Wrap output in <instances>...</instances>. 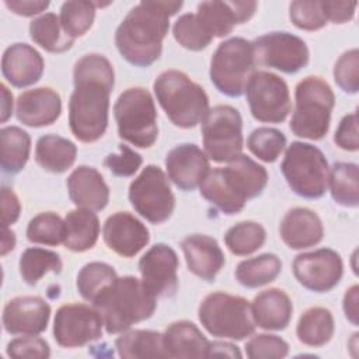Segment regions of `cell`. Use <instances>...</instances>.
Segmentation results:
<instances>
[{"instance_id":"obj_1","label":"cell","mask_w":359,"mask_h":359,"mask_svg":"<svg viewBox=\"0 0 359 359\" xmlns=\"http://www.w3.org/2000/svg\"><path fill=\"white\" fill-rule=\"evenodd\" d=\"M74 90L69 100V125L83 143L97 142L107 130L109 95L115 84L111 62L98 53L80 57L73 69Z\"/></svg>"},{"instance_id":"obj_2","label":"cell","mask_w":359,"mask_h":359,"mask_svg":"<svg viewBox=\"0 0 359 359\" xmlns=\"http://www.w3.org/2000/svg\"><path fill=\"white\" fill-rule=\"evenodd\" d=\"M182 1H140L122 20L115 31V45L130 65L147 67L163 50V39L170 28V17L177 14Z\"/></svg>"},{"instance_id":"obj_3","label":"cell","mask_w":359,"mask_h":359,"mask_svg":"<svg viewBox=\"0 0 359 359\" xmlns=\"http://www.w3.org/2000/svg\"><path fill=\"white\" fill-rule=\"evenodd\" d=\"M268 182L266 170L251 157L240 154L227 167L209 170L199 185L201 195L224 215H236L248 199L262 194Z\"/></svg>"},{"instance_id":"obj_4","label":"cell","mask_w":359,"mask_h":359,"mask_svg":"<svg viewBox=\"0 0 359 359\" xmlns=\"http://www.w3.org/2000/svg\"><path fill=\"white\" fill-rule=\"evenodd\" d=\"M108 334H119L156 311V296L135 276L116 278L95 300Z\"/></svg>"},{"instance_id":"obj_5","label":"cell","mask_w":359,"mask_h":359,"mask_svg":"<svg viewBox=\"0 0 359 359\" xmlns=\"http://www.w3.org/2000/svg\"><path fill=\"white\" fill-rule=\"evenodd\" d=\"M153 90L160 107L178 128H194L209 112L205 90L180 70H165L158 74Z\"/></svg>"},{"instance_id":"obj_6","label":"cell","mask_w":359,"mask_h":359,"mask_svg":"<svg viewBox=\"0 0 359 359\" xmlns=\"http://www.w3.org/2000/svg\"><path fill=\"white\" fill-rule=\"evenodd\" d=\"M294 111L290 130L303 139L320 140L330 129L335 95L327 81L317 76L303 79L294 91Z\"/></svg>"},{"instance_id":"obj_7","label":"cell","mask_w":359,"mask_h":359,"mask_svg":"<svg viewBox=\"0 0 359 359\" xmlns=\"http://www.w3.org/2000/svg\"><path fill=\"white\" fill-rule=\"evenodd\" d=\"M198 317L203 328L217 338L241 341L255 331L251 304L244 297L224 292L208 294L198 309Z\"/></svg>"},{"instance_id":"obj_8","label":"cell","mask_w":359,"mask_h":359,"mask_svg":"<svg viewBox=\"0 0 359 359\" xmlns=\"http://www.w3.org/2000/svg\"><path fill=\"white\" fill-rule=\"evenodd\" d=\"M114 116L121 139L147 149L158 136L157 111L151 94L142 87L125 90L114 105Z\"/></svg>"},{"instance_id":"obj_9","label":"cell","mask_w":359,"mask_h":359,"mask_svg":"<svg viewBox=\"0 0 359 359\" xmlns=\"http://www.w3.org/2000/svg\"><path fill=\"white\" fill-rule=\"evenodd\" d=\"M255 65L252 42L236 36L219 43L210 60L209 76L222 94L240 97L255 73Z\"/></svg>"},{"instance_id":"obj_10","label":"cell","mask_w":359,"mask_h":359,"mask_svg":"<svg viewBox=\"0 0 359 359\" xmlns=\"http://www.w3.org/2000/svg\"><path fill=\"white\" fill-rule=\"evenodd\" d=\"M290 189L306 199L321 198L328 187V163L320 149L310 143L293 142L280 164Z\"/></svg>"},{"instance_id":"obj_11","label":"cell","mask_w":359,"mask_h":359,"mask_svg":"<svg viewBox=\"0 0 359 359\" xmlns=\"http://www.w3.org/2000/svg\"><path fill=\"white\" fill-rule=\"evenodd\" d=\"M129 202L147 222L160 224L168 220L175 208V196L164 171L146 165L129 185Z\"/></svg>"},{"instance_id":"obj_12","label":"cell","mask_w":359,"mask_h":359,"mask_svg":"<svg viewBox=\"0 0 359 359\" xmlns=\"http://www.w3.org/2000/svg\"><path fill=\"white\" fill-rule=\"evenodd\" d=\"M206 156L216 163H229L243 150V119L230 105H216L202 121Z\"/></svg>"},{"instance_id":"obj_13","label":"cell","mask_w":359,"mask_h":359,"mask_svg":"<svg viewBox=\"0 0 359 359\" xmlns=\"http://www.w3.org/2000/svg\"><path fill=\"white\" fill-rule=\"evenodd\" d=\"M245 97L251 115L265 123L283 122L292 108L289 87L286 81L275 73L255 72L245 88Z\"/></svg>"},{"instance_id":"obj_14","label":"cell","mask_w":359,"mask_h":359,"mask_svg":"<svg viewBox=\"0 0 359 359\" xmlns=\"http://www.w3.org/2000/svg\"><path fill=\"white\" fill-rule=\"evenodd\" d=\"M255 63L287 74L297 73L309 63L306 42L289 32H268L252 42Z\"/></svg>"},{"instance_id":"obj_15","label":"cell","mask_w":359,"mask_h":359,"mask_svg":"<svg viewBox=\"0 0 359 359\" xmlns=\"http://www.w3.org/2000/svg\"><path fill=\"white\" fill-rule=\"evenodd\" d=\"M104 321L95 307L72 303L57 309L53 320V337L60 346L76 348L102 337Z\"/></svg>"},{"instance_id":"obj_16","label":"cell","mask_w":359,"mask_h":359,"mask_svg":"<svg viewBox=\"0 0 359 359\" xmlns=\"http://www.w3.org/2000/svg\"><path fill=\"white\" fill-rule=\"evenodd\" d=\"M293 275L306 289L317 293L334 289L344 273L341 255L331 248L299 254L292 264Z\"/></svg>"},{"instance_id":"obj_17","label":"cell","mask_w":359,"mask_h":359,"mask_svg":"<svg viewBox=\"0 0 359 359\" xmlns=\"http://www.w3.org/2000/svg\"><path fill=\"white\" fill-rule=\"evenodd\" d=\"M177 269V252L163 243L150 247L139 261L142 282L156 297H170L175 294L178 286Z\"/></svg>"},{"instance_id":"obj_18","label":"cell","mask_w":359,"mask_h":359,"mask_svg":"<svg viewBox=\"0 0 359 359\" xmlns=\"http://www.w3.org/2000/svg\"><path fill=\"white\" fill-rule=\"evenodd\" d=\"M50 306L39 296L14 297L4 306L3 327L11 335H38L48 327Z\"/></svg>"},{"instance_id":"obj_19","label":"cell","mask_w":359,"mask_h":359,"mask_svg":"<svg viewBox=\"0 0 359 359\" xmlns=\"http://www.w3.org/2000/svg\"><path fill=\"white\" fill-rule=\"evenodd\" d=\"M168 178L182 191H192L202 184L210 170L209 157L194 143L175 146L165 156Z\"/></svg>"},{"instance_id":"obj_20","label":"cell","mask_w":359,"mask_h":359,"mask_svg":"<svg viewBox=\"0 0 359 359\" xmlns=\"http://www.w3.org/2000/svg\"><path fill=\"white\" fill-rule=\"evenodd\" d=\"M104 241L121 257H135L150 241L147 227L129 212L111 215L102 227Z\"/></svg>"},{"instance_id":"obj_21","label":"cell","mask_w":359,"mask_h":359,"mask_svg":"<svg viewBox=\"0 0 359 359\" xmlns=\"http://www.w3.org/2000/svg\"><path fill=\"white\" fill-rule=\"evenodd\" d=\"M257 6V1H202L196 15L213 38H222L229 35L237 24L248 21Z\"/></svg>"},{"instance_id":"obj_22","label":"cell","mask_w":359,"mask_h":359,"mask_svg":"<svg viewBox=\"0 0 359 359\" xmlns=\"http://www.w3.org/2000/svg\"><path fill=\"white\" fill-rule=\"evenodd\" d=\"M62 112L60 95L49 87H38L20 94L15 114L21 123L31 128L52 125Z\"/></svg>"},{"instance_id":"obj_23","label":"cell","mask_w":359,"mask_h":359,"mask_svg":"<svg viewBox=\"0 0 359 359\" xmlns=\"http://www.w3.org/2000/svg\"><path fill=\"white\" fill-rule=\"evenodd\" d=\"M43 67L41 53L28 43L8 46L1 57L3 77L18 88L35 84L42 77Z\"/></svg>"},{"instance_id":"obj_24","label":"cell","mask_w":359,"mask_h":359,"mask_svg":"<svg viewBox=\"0 0 359 359\" xmlns=\"http://www.w3.org/2000/svg\"><path fill=\"white\" fill-rule=\"evenodd\" d=\"M189 272L212 282L224 265V254L217 241L206 234H191L181 243Z\"/></svg>"},{"instance_id":"obj_25","label":"cell","mask_w":359,"mask_h":359,"mask_svg":"<svg viewBox=\"0 0 359 359\" xmlns=\"http://www.w3.org/2000/svg\"><path fill=\"white\" fill-rule=\"evenodd\" d=\"M67 191L77 208L93 212L102 210L109 201V188L100 171L94 167L80 165L67 178Z\"/></svg>"},{"instance_id":"obj_26","label":"cell","mask_w":359,"mask_h":359,"mask_svg":"<svg viewBox=\"0 0 359 359\" xmlns=\"http://www.w3.org/2000/svg\"><path fill=\"white\" fill-rule=\"evenodd\" d=\"M279 234L289 248L302 250L317 245L323 240L324 227L316 212L307 208H293L283 216Z\"/></svg>"},{"instance_id":"obj_27","label":"cell","mask_w":359,"mask_h":359,"mask_svg":"<svg viewBox=\"0 0 359 359\" xmlns=\"http://www.w3.org/2000/svg\"><path fill=\"white\" fill-rule=\"evenodd\" d=\"M251 311L255 325L268 331H280L290 323L293 304L285 290L271 287L254 297Z\"/></svg>"},{"instance_id":"obj_28","label":"cell","mask_w":359,"mask_h":359,"mask_svg":"<svg viewBox=\"0 0 359 359\" xmlns=\"http://www.w3.org/2000/svg\"><path fill=\"white\" fill-rule=\"evenodd\" d=\"M167 358H208L209 341L191 321H175L163 334Z\"/></svg>"},{"instance_id":"obj_29","label":"cell","mask_w":359,"mask_h":359,"mask_svg":"<svg viewBox=\"0 0 359 359\" xmlns=\"http://www.w3.org/2000/svg\"><path fill=\"white\" fill-rule=\"evenodd\" d=\"M100 236V220L93 210L77 208L65 217L63 245L74 252L94 247Z\"/></svg>"},{"instance_id":"obj_30","label":"cell","mask_w":359,"mask_h":359,"mask_svg":"<svg viewBox=\"0 0 359 359\" xmlns=\"http://www.w3.org/2000/svg\"><path fill=\"white\" fill-rule=\"evenodd\" d=\"M76 156L77 147L73 142L52 133L41 136L35 146L36 163L53 174L67 171L74 164Z\"/></svg>"},{"instance_id":"obj_31","label":"cell","mask_w":359,"mask_h":359,"mask_svg":"<svg viewBox=\"0 0 359 359\" xmlns=\"http://www.w3.org/2000/svg\"><path fill=\"white\" fill-rule=\"evenodd\" d=\"M118 355L123 359L167 358L163 334L150 330L123 331L115 341Z\"/></svg>"},{"instance_id":"obj_32","label":"cell","mask_w":359,"mask_h":359,"mask_svg":"<svg viewBox=\"0 0 359 359\" xmlns=\"http://www.w3.org/2000/svg\"><path fill=\"white\" fill-rule=\"evenodd\" d=\"M297 339L307 346H323L334 335V317L325 307H310L299 318Z\"/></svg>"},{"instance_id":"obj_33","label":"cell","mask_w":359,"mask_h":359,"mask_svg":"<svg viewBox=\"0 0 359 359\" xmlns=\"http://www.w3.org/2000/svg\"><path fill=\"white\" fill-rule=\"evenodd\" d=\"M0 149L3 171L17 174L25 167L29 158V135L18 126H4L0 130Z\"/></svg>"},{"instance_id":"obj_34","label":"cell","mask_w":359,"mask_h":359,"mask_svg":"<svg viewBox=\"0 0 359 359\" xmlns=\"http://www.w3.org/2000/svg\"><path fill=\"white\" fill-rule=\"evenodd\" d=\"M282 271V262L275 254H261L241 261L236 268V279L240 285L255 289L273 282Z\"/></svg>"},{"instance_id":"obj_35","label":"cell","mask_w":359,"mask_h":359,"mask_svg":"<svg viewBox=\"0 0 359 359\" xmlns=\"http://www.w3.org/2000/svg\"><path fill=\"white\" fill-rule=\"evenodd\" d=\"M29 36L42 49L52 53H62L72 48L74 39L65 34L60 20L53 13H45L29 24Z\"/></svg>"},{"instance_id":"obj_36","label":"cell","mask_w":359,"mask_h":359,"mask_svg":"<svg viewBox=\"0 0 359 359\" xmlns=\"http://www.w3.org/2000/svg\"><path fill=\"white\" fill-rule=\"evenodd\" d=\"M353 163H335L328 171V187L332 199L346 208L359 205V175Z\"/></svg>"},{"instance_id":"obj_37","label":"cell","mask_w":359,"mask_h":359,"mask_svg":"<svg viewBox=\"0 0 359 359\" xmlns=\"http://www.w3.org/2000/svg\"><path fill=\"white\" fill-rule=\"evenodd\" d=\"M62 266L63 264L59 254L39 247L27 248L21 254L18 264L20 275L29 286H35L38 280L48 272L60 273Z\"/></svg>"},{"instance_id":"obj_38","label":"cell","mask_w":359,"mask_h":359,"mask_svg":"<svg viewBox=\"0 0 359 359\" xmlns=\"http://www.w3.org/2000/svg\"><path fill=\"white\" fill-rule=\"evenodd\" d=\"M115 269L105 262H90L86 264L77 273L76 286L80 296L94 303V300L116 279Z\"/></svg>"},{"instance_id":"obj_39","label":"cell","mask_w":359,"mask_h":359,"mask_svg":"<svg viewBox=\"0 0 359 359\" xmlns=\"http://www.w3.org/2000/svg\"><path fill=\"white\" fill-rule=\"evenodd\" d=\"M266 240V231L262 224L245 220L231 226L224 234V243L234 255H250L259 250Z\"/></svg>"},{"instance_id":"obj_40","label":"cell","mask_w":359,"mask_h":359,"mask_svg":"<svg viewBox=\"0 0 359 359\" xmlns=\"http://www.w3.org/2000/svg\"><path fill=\"white\" fill-rule=\"evenodd\" d=\"M104 6L93 1H66L60 7V25L66 35L76 39L84 35L93 25L95 7Z\"/></svg>"},{"instance_id":"obj_41","label":"cell","mask_w":359,"mask_h":359,"mask_svg":"<svg viewBox=\"0 0 359 359\" xmlns=\"http://www.w3.org/2000/svg\"><path fill=\"white\" fill-rule=\"evenodd\" d=\"M27 238L34 244H63L65 220L53 212H42L29 220L27 227Z\"/></svg>"},{"instance_id":"obj_42","label":"cell","mask_w":359,"mask_h":359,"mask_svg":"<svg viewBox=\"0 0 359 359\" xmlns=\"http://www.w3.org/2000/svg\"><path fill=\"white\" fill-rule=\"evenodd\" d=\"M286 137L285 135L275 128H258L254 129L248 139L247 147L248 150L265 163H273L278 160L280 153L285 150Z\"/></svg>"},{"instance_id":"obj_43","label":"cell","mask_w":359,"mask_h":359,"mask_svg":"<svg viewBox=\"0 0 359 359\" xmlns=\"http://www.w3.org/2000/svg\"><path fill=\"white\" fill-rule=\"evenodd\" d=\"M175 41L185 49L202 50L213 39L196 14H182L172 27Z\"/></svg>"},{"instance_id":"obj_44","label":"cell","mask_w":359,"mask_h":359,"mask_svg":"<svg viewBox=\"0 0 359 359\" xmlns=\"http://www.w3.org/2000/svg\"><path fill=\"white\" fill-rule=\"evenodd\" d=\"M289 18L300 29L317 31L325 27L327 17L320 0H296L289 6Z\"/></svg>"},{"instance_id":"obj_45","label":"cell","mask_w":359,"mask_h":359,"mask_svg":"<svg viewBox=\"0 0 359 359\" xmlns=\"http://www.w3.org/2000/svg\"><path fill=\"white\" fill-rule=\"evenodd\" d=\"M245 353L250 359H279L289 353V345L278 335L259 334L245 344Z\"/></svg>"},{"instance_id":"obj_46","label":"cell","mask_w":359,"mask_h":359,"mask_svg":"<svg viewBox=\"0 0 359 359\" xmlns=\"http://www.w3.org/2000/svg\"><path fill=\"white\" fill-rule=\"evenodd\" d=\"M334 79L341 90L355 94L359 90V52L356 48L339 56L334 67Z\"/></svg>"},{"instance_id":"obj_47","label":"cell","mask_w":359,"mask_h":359,"mask_svg":"<svg viewBox=\"0 0 359 359\" xmlns=\"http://www.w3.org/2000/svg\"><path fill=\"white\" fill-rule=\"evenodd\" d=\"M7 355L14 359H46L50 356V349L45 339L35 335H24L8 342Z\"/></svg>"},{"instance_id":"obj_48","label":"cell","mask_w":359,"mask_h":359,"mask_svg":"<svg viewBox=\"0 0 359 359\" xmlns=\"http://www.w3.org/2000/svg\"><path fill=\"white\" fill-rule=\"evenodd\" d=\"M142 163V156L126 144H119V154H108L104 160V165L116 177L133 175Z\"/></svg>"},{"instance_id":"obj_49","label":"cell","mask_w":359,"mask_h":359,"mask_svg":"<svg viewBox=\"0 0 359 359\" xmlns=\"http://www.w3.org/2000/svg\"><path fill=\"white\" fill-rule=\"evenodd\" d=\"M334 142L338 147L346 151H356L359 149L358 135V114L352 112L345 115L334 135Z\"/></svg>"},{"instance_id":"obj_50","label":"cell","mask_w":359,"mask_h":359,"mask_svg":"<svg viewBox=\"0 0 359 359\" xmlns=\"http://www.w3.org/2000/svg\"><path fill=\"white\" fill-rule=\"evenodd\" d=\"M327 21L334 24H344L352 20L358 1H337V0H324L321 1Z\"/></svg>"},{"instance_id":"obj_51","label":"cell","mask_w":359,"mask_h":359,"mask_svg":"<svg viewBox=\"0 0 359 359\" xmlns=\"http://www.w3.org/2000/svg\"><path fill=\"white\" fill-rule=\"evenodd\" d=\"M21 205L17 195L10 189L3 187L1 188V223L3 227H8L10 224L15 223L20 217Z\"/></svg>"},{"instance_id":"obj_52","label":"cell","mask_w":359,"mask_h":359,"mask_svg":"<svg viewBox=\"0 0 359 359\" xmlns=\"http://www.w3.org/2000/svg\"><path fill=\"white\" fill-rule=\"evenodd\" d=\"M6 7L14 14L22 17H32L45 11L49 6L48 0H6Z\"/></svg>"},{"instance_id":"obj_53","label":"cell","mask_w":359,"mask_h":359,"mask_svg":"<svg viewBox=\"0 0 359 359\" xmlns=\"http://www.w3.org/2000/svg\"><path fill=\"white\" fill-rule=\"evenodd\" d=\"M358 294H359V287L358 285H353L349 287L344 296V313L345 317L353 324L358 325V317H359V310H358Z\"/></svg>"},{"instance_id":"obj_54","label":"cell","mask_w":359,"mask_h":359,"mask_svg":"<svg viewBox=\"0 0 359 359\" xmlns=\"http://www.w3.org/2000/svg\"><path fill=\"white\" fill-rule=\"evenodd\" d=\"M212 356H226V358H241V352L238 348L230 342H222V341H213L209 342V351L208 358Z\"/></svg>"},{"instance_id":"obj_55","label":"cell","mask_w":359,"mask_h":359,"mask_svg":"<svg viewBox=\"0 0 359 359\" xmlns=\"http://www.w3.org/2000/svg\"><path fill=\"white\" fill-rule=\"evenodd\" d=\"M1 88V118L0 121L4 123L13 114V94L8 91L7 86L3 83Z\"/></svg>"},{"instance_id":"obj_56","label":"cell","mask_w":359,"mask_h":359,"mask_svg":"<svg viewBox=\"0 0 359 359\" xmlns=\"http://www.w3.org/2000/svg\"><path fill=\"white\" fill-rule=\"evenodd\" d=\"M15 247V234L8 227H3V238H1V255H6Z\"/></svg>"}]
</instances>
